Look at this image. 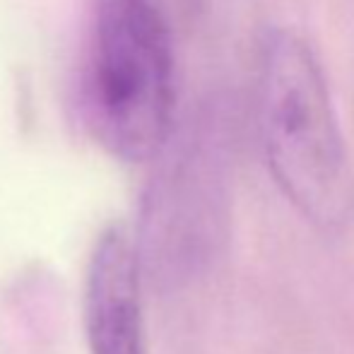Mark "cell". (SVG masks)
I'll use <instances>...</instances> for the list:
<instances>
[{
  "label": "cell",
  "instance_id": "cell-2",
  "mask_svg": "<svg viewBox=\"0 0 354 354\" xmlns=\"http://www.w3.org/2000/svg\"><path fill=\"white\" fill-rule=\"evenodd\" d=\"M174 99L167 15L147 0H94L82 77L94 140L123 162H147L169 138Z\"/></svg>",
  "mask_w": 354,
  "mask_h": 354
},
{
  "label": "cell",
  "instance_id": "cell-1",
  "mask_svg": "<svg viewBox=\"0 0 354 354\" xmlns=\"http://www.w3.org/2000/svg\"><path fill=\"white\" fill-rule=\"evenodd\" d=\"M256 116L268 167L301 214L337 227L354 183L330 84L316 51L289 29L266 34L256 71Z\"/></svg>",
  "mask_w": 354,
  "mask_h": 354
},
{
  "label": "cell",
  "instance_id": "cell-3",
  "mask_svg": "<svg viewBox=\"0 0 354 354\" xmlns=\"http://www.w3.org/2000/svg\"><path fill=\"white\" fill-rule=\"evenodd\" d=\"M82 318L89 354H147L140 266L123 227L97 236L84 270Z\"/></svg>",
  "mask_w": 354,
  "mask_h": 354
},
{
  "label": "cell",
  "instance_id": "cell-4",
  "mask_svg": "<svg viewBox=\"0 0 354 354\" xmlns=\"http://www.w3.org/2000/svg\"><path fill=\"white\" fill-rule=\"evenodd\" d=\"M147 3H152L154 8H159V10H162V12H164V15H167V5L171 3V0H147Z\"/></svg>",
  "mask_w": 354,
  "mask_h": 354
}]
</instances>
